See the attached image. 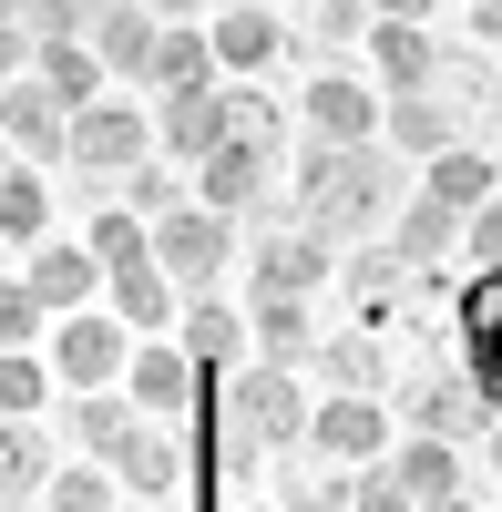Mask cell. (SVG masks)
<instances>
[{
    "label": "cell",
    "mask_w": 502,
    "mask_h": 512,
    "mask_svg": "<svg viewBox=\"0 0 502 512\" xmlns=\"http://www.w3.org/2000/svg\"><path fill=\"white\" fill-rule=\"evenodd\" d=\"M380 134L410 154V164H441V154H462V113H441L431 93H410V103H390V123Z\"/></svg>",
    "instance_id": "4316f807"
},
{
    "label": "cell",
    "mask_w": 502,
    "mask_h": 512,
    "mask_svg": "<svg viewBox=\"0 0 502 512\" xmlns=\"http://www.w3.org/2000/svg\"><path fill=\"white\" fill-rule=\"evenodd\" d=\"M0 175H11V164H0Z\"/></svg>",
    "instance_id": "f6af8a7d"
},
{
    "label": "cell",
    "mask_w": 502,
    "mask_h": 512,
    "mask_svg": "<svg viewBox=\"0 0 502 512\" xmlns=\"http://www.w3.org/2000/svg\"><path fill=\"white\" fill-rule=\"evenodd\" d=\"M482 451H492V472H502V420H492V431H482Z\"/></svg>",
    "instance_id": "7bdbcfd3"
},
{
    "label": "cell",
    "mask_w": 502,
    "mask_h": 512,
    "mask_svg": "<svg viewBox=\"0 0 502 512\" xmlns=\"http://www.w3.org/2000/svg\"><path fill=\"white\" fill-rule=\"evenodd\" d=\"M451 328H462V379L482 390V410L502 420V267L462 287V308H451Z\"/></svg>",
    "instance_id": "ba28073f"
},
{
    "label": "cell",
    "mask_w": 502,
    "mask_h": 512,
    "mask_svg": "<svg viewBox=\"0 0 502 512\" xmlns=\"http://www.w3.org/2000/svg\"><path fill=\"white\" fill-rule=\"evenodd\" d=\"M462 246H472V256H482V277H492V267H502V195H492V205H482V216H472V226H462Z\"/></svg>",
    "instance_id": "60d3db41"
},
{
    "label": "cell",
    "mask_w": 502,
    "mask_h": 512,
    "mask_svg": "<svg viewBox=\"0 0 502 512\" xmlns=\"http://www.w3.org/2000/svg\"><path fill=\"white\" fill-rule=\"evenodd\" d=\"M380 472L410 492V512H441V502H462V451L451 441H390Z\"/></svg>",
    "instance_id": "ac0fdd59"
},
{
    "label": "cell",
    "mask_w": 502,
    "mask_h": 512,
    "mask_svg": "<svg viewBox=\"0 0 502 512\" xmlns=\"http://www.w3.org/2000/svg\"><path fill=\"white\" fill-rule=\"evenodd\" d=\"M72 164H82V175H144V164H154V113L103 93L93 113H72Z\"/></svg>",
    "instance_id": "5b68a950"
},
{
    "label": "cell",
    "mask_w": 502,
    "mask_h": 512,
    "mask_svg": "<svg viewBox=\"0 0 502 512\" xmlns=\"http://www.w3.org/2000/svg\"><path fill=\"white\" fill-rule=\"evenodd\" d=\"M31 338H52V318H41V297L21 277H0V349H31Z\"/></svg>",
    "instance_id": "e575fe53"
},
{
    "label": "cell",
    "mask_w": 502,
    "mask_h": 512,
    "mask_svg": "<svg viewBox=\"0 0 502 512\" xmlns=\"http://www.w3.org/2000/svg\"><path fill=\"white\" fill-rule=\"evenodd\" d=\"M369 52H380V82H390V103L431 93V72H441V52H431V31H421V11H410V0L369 21Z\"/></svg>",
    "instance_id": "4fadbf2b"
},
{
    "label": "cell",
    "mask_w": 502,
    "mask_h": 512,
    "mask_svg": "<svg viewBox=\"0 0 502 512\" xmlns=\"http://www.w3.org/2000/svg\"><path fill=\"white\" fill-rule=\"evenodd\" d=\"M390 216V154L369 144V154H339L328 164V185L308 195V236L318 246H339V236H359V226H380Z\"/></svg>",
    "instance_id": "3957f363"
},
{
    "label": "cell",
    "mask_w": 502,
    "mask_h": 512,
    "mask_svg": "<svg viewBox=\"0 0 502 512\" xmlns=\"http://www.w3.org/2000/svg\"><path fill=\"white\" fill-rule=\"evenodd\" d=\"M0 246H52V185H41V175H21V164H11V175H0Z\"/></svg>",
    "instance_id": "f1b7e54d"
},
{
    "label": "cell",
    "mask_w": 502,
    "mask_h": 512,
    "mask_svg": "<svg viewBox=\"0 0 502 512\" xmlns=\"http://www.w3.org/2000/svg\"><path fill=\"white\" fill-rule=\"evenodd\" d=\"M390 410L380 400H339V390H328L318 400V420H308V451L318 461H339V472H380V461H390Z\"/></svg>",
    "instance_id": "52a82bcc"
},
{
    "label": "cell",
    "mask_w": 502,
    "mask_h": 512,
    "mask_svg": "<svg viewBox=\"0 0 502 512\" xmlns=\"http://www.w3.org/2000/svg\"><path fill=\"white\" fill-rule=\"evenodd\" d=\"M441 512H472V502H441Z\"/></svg>",
    "instance_id": "ee69618b"
},
{
    "label": "cell",
    "mask_w": 502,
    "mask_h": 512,
    "mask_svg": "<svg viewBox=\"0 0 502 512\" xmlns=\"http://www.w3.org/2000/svg\"><path fill=\"white\" fill-rule=\"evenodd\" d=\"M451 246H462V216H441V205H431V195H410V205H400V216H390V256H400V267H410V277H421V267H441V256H451Z\"/></svg>",
    "instance_id": "83f0119b"
},
{
    "label": "cell",
    "mask_w": 502,
    "mask_h": 512,
    "mask_svg": "<svg viewBox=\"0 0 502 512\" xmlns=\"http://www.w3.org/2000/svg\"><path fill=\"white\" fill-rule=\"evenodd\" d=\"M257 185H267V154H257V144H226V154H216V164L195 175V205L236 216V205H257Z\"/></svg>",
    "instance_id": "4dcf8cb0"
},
{
    "label": "cell",
    "mask_w": 502,
    "mask_h": 512,
    "mask_svg": "<svg viewBox=\"0 0 502 512\" xmlns=\"http://www.w3.org/2000/svg\"><path fill=\"white\" fill-rule=\"evenodd\" d=\"M41 512H113V472H103V461H72V472H52Z\"/></svg>",
    "instance_id": "836d02e7"
},
{
    "label": "cell",
    "mask_w": 502,
    "mask_h": 512,
    "mask_svg": "<svg viewBox=\"0 0 502 512\" xmlns=\"http://www.w3.org/2000/svg\"><path fill=\"white\" fill-rule=\"evenodd\" d=\"M113 482L144 492V502H175V482H185V441L164 431V420H134V441L113 451Z\"/></svg>",
    "instance_id": "e0dca14e"
},
{
    "label": "cell",
    "mask_w": 502,
    "mask_h": 512,
    "mask_svg": "<svg viewBox=\"0 0 502 512\" xmlns=\"http://www.w3.org/2000/svg\"><path fill=\"white\" fill-rule=\"evenodd\" d=\"M82 256H93L103 277H123V267H144V256H154V226L134 216V205H93V236H82Z\"/></svg>",
    "instance_id": "f546056e"
},
{
    "label": "cell",
    "mask_w": 502,
    "mask_h": 512,
    "mask_svg": "<svg viewBox=\"0 0 502 512\" xmlns=\"http://www.w3.org/2000/svg\"><path fill=\"white\" fill-rule=\"evenodd\" d=\"M421 195L441 205V216H462V226H472L482 205L502 195V164H492L482 144H462V154H441V164H421Z\"/></svg>",
    "instance_id": "d6986e66"
},
{
    "label": "cell",
    "mask_w": 502,
    "mask_h": 512,
    "mask_svg": "<svg viewBox=\"0 0 502 512\" xmlns=\"http://www.w3.org/2000/svg\"><path fill=\"white\" fill-rule=\"evenodd\" d=\"M175 349L195 359V379H236L246 369V318L226 308V297H195V308L175 318Z\"/></svg>",
    "instance_id": "9a60e30c"
},
{
    "label": "cell",
    "mask_w": 502,
    "mask_h": 512,
    "mask_svg": "<svg viewBox=\"0 0 502 512\" xmlns=\"http://www.w3.org/2000/svg\"><path fill=\"white\" fill-rule=\"evenodd\" d=\"M0 72H11V82L41 72V11H0Z\"/></svg>",
    "instance_id": "d590c367"
},
{
    "label": "cell",
    "mask_w": 502,
    "mask_h": 512,
    "mask_svg": "<svg viewBox=\"0 0 502 512\" xmlns=\"http://www.w3.org/2000/svg\"><path fill=\"white\" fill-rule=\"evenodd\" d=\"M492 410L462 369H410V441H482Z\"/></svg>",
    "instance_id": "9c48e42d"
},
{
    "label": "cell",
    "mask_w": 502,
    "mask_h": 512,
    "mask_svg": "<svg viewBox=\"0 0 502 512\" xmlns=\"http://www.w3.org/2000/svg\"><path fill=\"white\" fill-rule=\"evenodd\" d=\"M246 338H257V359L267 369H287L318 338V318H308V297H257V318H246Z\"/></svg>",
    "instance_id": "1f68e13d"
},
{
    "label": "cell",
    "mask_w": 502,
    "mask_h": 512,
    "mask_svg": "<svg viewBox=\"0 0 502 512\" xmlns=\"http://www.w3.org/2000/svg\"><path fill=\"white\" fill-rule=\"evenodd\" d=\"M216 420H226V441H246V451H308V420H318V400L298 390V369H236V379H216Z\"/></svg>",
    "instance_id": "6da1fadb"
},
{
    "label": "cell",
    "mask_w": 502,
    "mask_h": 512,
    "mask_svg": "<svg viewBox=\"0 0 502 512\" xmlns=\"http://www.w3.org/2000/svg\"><path fill=\"white\" fill-rule=\"evenodd\" d=\"M123 400H134L144 420H185V410L205 400V379H195V359L175 349V338H144L134 369H123Z\"/></svg>",
    "instance_id": "8fae6325"
},
{
    "label": "cell",
    "mask_w": 502,
    "mask_h": 512,
    "mask_svg": "<svg viewBox=\"0 0 502 512\" xmlns=\"http://www.w3.org/2000/svg\"><path fill=\"white\" fill-rule=\"evenodd\" d=\"M41 410H52V359L0 349V420H41Z\"/></svg>",
    "instance_id": "d6a6232c"
},
{
    "label": "cell",
    "mask_w": 502,
    "mask_h": 512,
    "mask_svg": "<svg viewBox=\"0 0 502 512\" xmlns=\"http://www.w3.org/2000/svg\"><path fill=\"white\" fill-rule=\"evenodd\" d=\"M21 287L41 297V318H82V308H103V267H93L82 246H41Z\"/></svg>",
    "instance_id": "2e32d148"
},
{
    "label": "cell",
    "mask_w": 502,
    "mask_h": 512,
    "mask_svg": "<svg viewBox=\"0 0 502 512\" xmlns=\"http://www.w3.org/2000/svg\"><path fill=\"white\" fill-rule=\"evenodd\" d=\"M226 144H236V113H226V93H185V103H164V113H154V154L195 164V175H205V164H216Z\"/></svg>",
    "instance_id": "7c38bea8"
},
{
    "label": "cell",
    "mask_w": 502,
    "mask_h": 512,
    "mask_svg": "<svg viewBox=\"0 0 502 512\" xmlns=\"http://www.w3.org/2000/svg\"><path fill=\"white\" fill-rule=\"evenodd\" d=\"M154 267L175 287H216L236 267V216H216V205H175V216L154 226Z\"/></svg>",
    "instance_id": "277c9868"
},
{
    "label": "cell",
    "mask_w": 502,
    "mask_h": 512,
    "mask_svg": "<svg viewBox=\"0 0 502 512\" xmlns=\"http://www.w3.org/2000/svg\"><path fill=\"white\" fill-rule=\"evenodd\" d=\"M369 21H380V11H359V0H318V11L298 21L308 41H328V52H339V41H369Z\"/></svg>",
    "instance_id": "74e56055"
},
{
    "label": "cell",
    "mask_w": 502,
    "mask_h": 512,
    "mask_svg": "<svg viewBox=\"0 0 502 512\" xmlns=\"http://www.w3.org/2000/svg\"><path fill=\"white\" fill-rule=\"evenodd\" d=\"M349 512H410V492L390 472H349Z\"/></svg>",
    "instance_id": "ab89813d"
},
{
    "label": "cell",
    "mask_w": 502,
    "mask_h": 512,
    "mask_svg": "<svg viewBox=\"0 0 502 512\" xmlns=\"http://www.w3.org/2000/svg\"><path fill=\"white\" fill-rule=\"evenodd\" d=\"M103 308H113L123 328H134V338H175V277H164L154 256H144V267L103 277Z\"/></svg>",
    "instance_id": "ffe728a7"
},
{
    "label": "cell",
    "mask_w": 502,
    "mask_h": 512,
    "mask_svg": "<svg viewBox=\"0 0 502 512\" xmlns=\"http://www.w3.org/2000/svg\"><path fill=\"white\" fill-rule=\"evenodd\" d=\"M205 41H216V72H246V82H267V62L298 41V21L267 11V0H236V11L205 21Z\"/></svg>",
    "instance_id": "30bf717a"
},
{
    "label": "cell",
    "mask_w": 502,
    "mask_h": 512,
    "mask_svg": "<svg viewBox=\"0 0 502 512\" xmlns=\"http://www.w3.org/2000/svg\"><path fill=\"white\" fill-rule=\"evenodd\" d=\"M154 82H164V103L216 93V41H205L195 21H164V41H154Z\"/></svg>",
    "instance_id": "d4e9b609"
},
{
    "label": "cell",
    "mask_w": 502,
    "mask_h": 512,
    "mask_svg": "<svg viewBox=\"0 0 502 512\" xmlns=\"http://www.w3.org/2000/svg\"><path fill=\"white\" fill-rule=\"evenodd\" d=\"M0 144H21V154H72V113L41 93V82H11V93H0Z\"/></svg>",
    "instance_id": "7402d4cb"
},
{
    "label": "cell",
    "mask_w": 502,
    "mask_h": 512,
    "mask_svg": "<svg viewBox=\"0 0 502 512\" xmlns=\"http://www.w3.org/2000/svg\"><path fill=\"white\" fill-rule=\"evenodd\" d=\"M472 31H482V41H502V0H482V11H472Z\"/></svg>",
    "instance_id": "b9f144b4"
},
{
    "label": "cell",
    "mask_w": 502,
    "mask_h": 512,
    "mask_svg": "<svg viewBox=\"0 0 502 512\" xmlns=\"http://www.w3.org/2000/svg\"><path fill=\"white\" fill-rule=\"evenodd\" d=\"M134 420H144V410L123 400V390H93V400L62 410V441H82V461H103V472H113V451L134 441Z\"/></svg>",
    "instance_id": "cb8c5ba5"
},
{
    "label": "cell",
    "mask_w": 502,
    "mask_h": 512,
    "mask_svg": "<svg viewBox=\"0 0 502 512\" xmlns=\"http://www.w3.org/2000/svg\"><path fill=\"white\" fill-rule=\"evenodd\" d=\"M492 123H502V113H492Z\"/></svg>",
    "instance_id": "bcb514c9"
},
{
    "label": "cell",
    "mask_w": 502,
    "mask_h": 512,
    "mask_svg": "<svg viewBox=\"0 0 502 512\" xmlns=\"http://www.w3.org/2000/svg\"><path fill=\"white\" fill-rule=\"evenodd\" d=\"M287 512H349V472H298L287 482Z\"/></svg>",
    "instance_id": "f35d334b"
},
{
    "label": "cell",
    "mask_w": 502,
    "mask_h": 512,
    "mask_svg": "<svg viewBox=\"0 0 502 512\" xmlns=\"http://www.w3.org/2000/svg\"><path fill=\"white\" fill-rule=\"evenodd\" d=\"M226 113H236V144L277 154V103H267V82H246V93H226Z\"/></svg>",
    "instance_id": "8d00e7d4"
},
{
    "label": "cell",
    "mask_w": 502,
    "mask_h": 512,
    "mask_svg": "<svg viewBox=\"0 0 502 512\" xmlns=\"http://www.w3.org/2000/svg\"><path fill=\"white\" fill-rule=\"evenodd\" d=\"M298 113H308V134H318L328 154H369V134L390 123V103L369 93V82H349L339 62H328V72L308 82V103H298Z\"/></svg>",
    "instance_id": "8992f818"
},
{
    "label": "cell",
    "mask_w": 502,
    "mask_h": 512,
    "mask_svg": "<svg viewBox=\"0 0 502 512\" xmlns=\"http://www.w3.org/2000/svg\"><path fill=\"white\" fill-rule=\"evenodd\" d=\"M154 41H164V11H134V0L93 11V62L103 72H154Z\"/></svg>",
    "instance_id": "603a6c76"
},
{
    "label": "cell",
    "mask_w": 502,
    "mask_h": 512,
    "mask_svg": "<svg viewBox=\"0 0 502 512\" xmlns=\"http://www.w3.org/2000/svg\"><path fill=\"white\" fill-rule=\"evenodd\" d=\"M52 492V431L41 420H0V512Z\"/></svg>",
    "instance_id": "44dd1931"
},
{
    "label": "cell",
    "mask_w": 502,
    "mask_h": 512,
    "mask_svg": "<svg viewBox=\"0 0 502 512\" xmlns=\"http://www.w3.org/2000/svg\"><path fill=\"white\" fill-rule=\"evenodd\" d=\"M123 369H134V328H123L113 308L52 318V379H72V400H93V390H123Z\"/></svg>",
    "instance_id": "7a4b0ae2"
},
{
    "label": "cell",
    "mask_w": 502,
    "mask_h": 512,
    "mask_svg": "<svg viewBox=\"0 0 502 512\" xmlns=\"http://www.w3.org/2000/svg\"><path fill=\"white\" fill-rule=\"evenodd\" d=\"M328 277H339V246H318L308 226L257 236V297H318Z\"/></svg>",
    "instance_id": "5bb4252c"
},
{
    "label": "cell",
    "mask_w": 502,
    "mask_h": 512,
    "mask_svg": "<svg viewBox=\"0 0 502 512\" xmlns=\"http://www.w3.org/2000/svg\"><path fill=\"white\" fill-rule=\"evenodd\" d=\"M318 359H328V379H339V400H380V379H390V338H369V328H328Z\"/></svg>",
    "instance_id": "484cf974"
}]
</instances>
